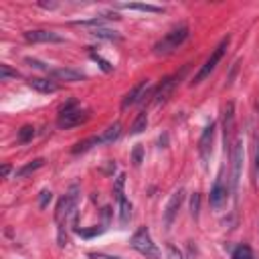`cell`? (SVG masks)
<instances>
[{"instance_id": "obj_1", "label": "cell", "mask_w": 259, "mask_h": 259, "mask_svg": "<svg viewBox=\"0 0 259 259\" xmlns=\"http://www.w3.org/2000/svg\"><path fill=\"white\" fill-rule=\"evenodd\" d=\"M186 38H188V26H186V24H180V26L172 28L170 32H166V34L154 45V55H158V57L170 55V53L176 51Z\"/></svg>"}, {"instance_id": "obj_2", "label": "cell", "mask_w": 259, "mask_h": 259, "mask_svg": "<svg viewBox=\"0 0 259 259\" xmlns=\"http://www.w3.org/2000/svg\"><path fill=\"white\" fill-rule=\"evenodd\" d=\"M89 109H83L77 101H69L65 107H61L59 111V117H57V125L63 127V130H69V127H75V125H81L89 119Z\"/></svg>"}, {"instance_id": "obj_3", "label": "cell", "mask_w": 259, "mask_h": 259, "mask_svg": "<svg viewBox=\"0 0 259 259\" xmlns=\"http://www.w3.org/2000/svg\"><path fill=\"white\" fill-rule=\"evenodd\" d=\"M130 245H132L134 251H138V253L144 255V257H150V259H158V257H160V251H158L156 243L152 241V235H150L148 227H140V229L132 235Z\"/></svg>"}, {"instance_id": "obj_4", "label": "cell", "mask_w": 259, "mask_h": 259, "mask_svg": "<svg viewBox=\"0 0 259 259\" xmlns=\"http://www.w3.org/2000/svg\"><path fill=\"white\" fill-rule=\"evenodd\" d=\"M75 208H77V186L71 188L69 194H65L59 204H57V210H55V221L59 225V235H63V227L67 225V219L75 214Z\"/></svg>"}, {"instance_id": "obj_5", "label": "cell", "mask_w": 259, "mask_h": 259, "mask_svg": "<svg viewBox=\"0 0 259 259\" xmlns=\"http://www.w3.org/2000/svg\"><path fill=\"white\" fill-rule=\"evenodd\" d=\"M227 47H229V38H223L217 47H214V51L210 53V57L204 61V65L198 69V73L194 75V85L196 83H200V81H204L212 71H214V67L219 65V61L223 59V55H225V51H227Z\"/></svg>"}, {"instance_id": "obj_6", "label": "cell", "mask_w": 259, "mask_h": 259, "mask_svg": "<svg viewBox=\"0 0 259 259\" xmlns=\"http://www.w3.org/2000/svg\"><path fill=\"white\" fill-rule=\"evenodd\" d=\"M123 182H125V176L119 174L117 180H115V198H117V204H119V223L127 225L130 219H132V202L123 196Z\"/></svg>"}, {"instance_id": "obj_7", "label": "cell", "mask_w": 259, "mask_h": 259, "mask_svg": "<svg viewBox=\"0 0 259 259\" xmlns=\"http://www.w3.org/2000/svg\"><path fill=\"white\" fill-rule=\"evenodd\" d=\"M227 198H229V188H227V184L223 182V176L219 174V178L214 180V184H212V188H210V206L214 208V210H219V208H223L225 204H227Z\"/></svg>"}, {"instance_id": "obj_8", "label": "cell", "mask_w": 259, "mask_h": 259, "mask_svg": "<svg viewBox=\"0 0 259 259\" xmlns=\"http://www.w3.org/2000/svg\"><path fill=\"white\" fill-rule=\"evenodd\" d=\"M214 130H217L214 123L206 125L204 132H202V136H200V140H198V152H200V158H202V164H204V166H206V162H208V158H210V154H212Z\"/></svg>"}, {"instance_id": "obj_9", "label": "cell", "mask_w": 259, "mask_h": 259, "mask_svg": "<svg viewBox=\"0 0 259 259\" xmlns=\"http://www.w3.org/2000/svg\"><path fill=\"white\" fill-rule=\"evenodd\" d=\"M184 71H186V67H184L180 73H176V75H172V77H166V79L158 85V89H156V93H154V103H162V101L168 99V95L172 93V89L176 87V83L180 81V77L184 75Z\"/></svg>"}, {"instance_id": "obj_10", "label": "cell", "mask_w": 259, "mask_h": 259, "mask_svg": "<svg viewBox=\"0 0 259 259\" xmlns=\"http://www.w3.org/2000/svg\"><path fill=\"white\" fill-rule=\"evenodd\" d=\"M182 200H184V188L174 190L172 196H170V200H168V204H166V210H164V225H166V227H170V225L174 223V219H176V214H178V208H180Z\"/></svg>"}, {"instance_id": "obj_11", "label": "cell", "mask_w": 259, "mask_h": 259, "mask_svg": "<svg viewBox=\"0 0 259 259\" xmlns=\"http://www.w3.org/2000/svg\"><path fill=\"white\" fill-rule=\"evenodd\" d=\"M150 87H152V83L148 81V79H144V81H140L123 99H121V109H127L130 105H134V103H138V101H142V97H146V93L150 91Z\"/></svg>"}, {"instance_id": "obj_12", "label": "cell", "mask_w": 259, "mask_h": 259, "mask_svg": "<svg viewBox=\"0 0 259 259\" xmlns=\"http://www.w3.org/2000/svg\"><path fill=\"white\" fill-rule=\"evenodd\" d=\"M24 40L28 42H63V36L57 34L55 30H26L24 32Z\"/></svg>"}, {"instance_id": "obj_13", "label": "cell", "mask_w": 259, "mask_h": 259, "mask_svg": "<svg viewBox=\"0 0 259 259\" xmlns=\"http://www.w3.org/2000/svg\"><path fill=\"white\" fill-rule=\"evenodd\" d=\"M241 164H243V144L237 142L233 146V174H231L233 188H237V182H239V176H241Z\"/></svg>"}, {"instance_id": "obj_14", "label": "cell", "mask_w": 259, "mask_h": 259, "mask_svg": "<svg viewBox=\"0 0 259 259\" xmlns=\"http://www.w3.org/2000/svg\"><path fill=\"white\" fill-rule=\"evenodd\" d=\"M28 85L38 93H55L59 89V85L49 77H32L28 79Z\"/></svg>"}, {"instance_id": "obj_15", "label": "cell", "mask_w": 259, "mask_h": 259, "mask_svg": "<svg viewBox=\"0 0 259 259\" xmlns=\"http://www.w3.org/2000/svg\"><path fill=\"white\" fill-rule=\"evenodd\" d=\"M51 77L53 79H61V81H69V83H77V81H83L85 75L75 71V69H51Z\"/></svg>"}, {"instance_id": "obj_16", "label": "cell", "mask_w": 259, "mask_h": 259, "mask_svg": "<svg viewBox=\"0 0 259 259\" xmlns=\"http://www.w3.org/2000/svg\"><path fill=\"white\" fill-rule=\"evenodd\" d=\"M233 121H235V113H233V103H227L225 113H223V127H225V148L231 142V134H233Z\"/></svg>"}, {"instance_id": "obj_17", "label": "cell", "mask_w": 259, "mask_h": 259, "mask_svg": "<svg viewBox=\"0 0 259 259\" xmlns=\"http://www.w3.org/2000/svg\"><path fill=\"white\" fill-rule=\"evenodd\" d=\"M121 8H127V10H142V12H164L162 6H156V4H146V2H125V4H119Z\"/></svg>"}, {"instance_id": "obj_18", "label": "cell", "mask_w": 259, "mask_h": 259, "mask_svg": "<svg viewBox=\"0 0 259 259\" xmlns=\"http://www.w3.org/2000/svg\"><path fill=\"white\" fill-rule=\"evenodd\" d=\"M121 136V125L115 121L113 125H109L103 134H99V138H101V144H111L113 140H117Z\"/></svg>"}, {"instance_id": "obj_19", "label": "cell", "mask_w": 259, "mask_h": 259, "mask_svg": "<svg viewBox=\"0 0 259 259\" xmlns=\"http://www.w3.org/2000/svg\"><path fill=\"white\" fill-rule=\"evenodd\" d=\"M97 144H101V138H99V136H91V138H87V140H83V142H77L71 152H73V154H81V152L91 150V148L97 146Z\"/></svg>"}, {"instance_id": "obj_20", "label": "cell", "mask_w": 259, "mask_h": 259, "mask_svg": "<svg viewBox=\"0 0 259 259\" xmlns=\"http://www.w3.org/2000/svg\"><path fill=\"white\" fill-rule=\"evenodd\" d=\"M42 164H45V160H42V158H36V160H32V162L24 164L22 168H18V170L14 172V176H16V178H24V176H28L30 172H34V170L42 168Z\"/></svg>"}, {"instance_id": "obj_21", "label": "cell", "mask_w": 259, "mask_h": 259, "mask_svg": "<svg viewBox=\"0 0 259 259\" xmlns=\"http://www.w3.org/2000/svg\"><path fill=\"white\" fill-rule=\"evenodd\" d=\"M91 34L97 38H105V40H119L121 38V34L117 30H109V28H93Z\"/></svg>"}, {"instance_id": "obj_22", "label": "cell", "mask_w": 259, "mask_h": 259, "mask_svg": "<svg viewBox=\"0 0 259 259\" xmlns=\"http://www.w3.org/2000/svg\"><path fill=\"white\" fill-rule=\"evenodd\" d=\"M113 16H93V18H87V20H75V24H79V26H95V28H99L105 20H111Z\"/></svg>"}, {"instance_id": "obj_23", "label": "cell", "mask_w": 259, "mask_h": 259, "mask_svg": "<svg viewBox=\"0 0 259 259\" xmlns=\"http://www.w3.org/2000/svg\"><path fill=\"white\" fill-rule=\"evenodd\" d=\"M146 125H148V113L146 111H140L138 117H136V121H134V125H132V134H140L142 130H146Z\"/></svg>"}, {"instance_id": "obj_24", "label": "cell", "mask_w": 259, "mask_h": 259, "mask_svg": "<svg viewBox=\"0 0 259 259\" xmlns=\"http://www.w3.org/2000/svg\"><path fill=\"white\" fill-rule=\"evenodd\" d=\"M32 138H34V125H22V127L18 130V142H20V144L30 142Z\"/></svg>"}, {"instance_id": "obj_25", "label": "cell", "mask_w": 259, "mask_h": 259, "mask_svg": "<svg viewBox=\"0 0 259 259\" xmlns=\"http://www.w3.org/2000/svg\"><path fill=\"white\" fill-rule=\"evenodd\" d=\"M233 259H253V251L249 245H239L233 251Z\"/></svg>"}, {"instance_id": "obj_26", "label": "cell", "mask_w": 259, "mask_h": 259, "mask_svg": "<svg viewBox=\"0 0 259 259\" xmlns=\"http://www.w3.org/2000/svg\"><path fill=\"white\" fill-rule=\"evenodd\" d=\"M198 210H200V194L194 192L192 198H190V212H192L194 219H198Z\"/></svg>"}, {"instance_id": "obj_27", "label": "cell", "mask_w": 259, "mask_h": 259, "mask_svg": "<svg viewBox=\"0 0 259 259\" xmlns=\"http://www.w3.org/2000/svg\"><path fill=\"white\" fill-rule=\"evenodd\" d=\"M10 77H18V73L12 71L8 65H0V81H8Z\"/></svg>"}, {"instance_id": "obj_28", "label": "cell", "mask_w": 259, "mask_h": 259, "mask_svg": "<svg viewBox=\"0 0 259 259\" xmlns=\"http://www.w3.org/2000/svg\"><path fill=\"white\" fill-rule=\"evenodd\" d=\"M166 259H184V255L178 251V247H174V245H166Z\"/></svg>"}, {"instance_id": "obj_29", "label": "cell", "mask_w": 259, "mask_h": 259, "mask_svg": "<svg viewBox=\"0 0 259 259\" xmlns=\"http://www.w3.org/2000/svg\"><path fill=\"white\" fill-rule=\"evenodd\" d=\"M142 156H144V148L138 144V146L134 148V152H132V160H134V166H140V164H142Z\"/></svg>"}, {"instance_id": "obj_30", "label": "cell", "mask_w": 259, "mask_h": 259, "mask_svg": "<svg viewBox=\"0 0 259 259\" xmlns=\"http://www.w3.org/2000/svg\"><path fill=\"white\" fill-rule=\"evenodd\" d=\"M51 198H53V192L51 190H42L40 192V198H38V206L40 208H47V204L51 202Z\"/></svg>"}, {"instance_id": "obj_31", "label": "cell", "mask_w": 259, "mask_h": 259, "mask_svg": "<svg viewBox=\"0 0 259 259\" xmlns=\"http://www.w3.org/2000/svg\"><path fill=\"white\" fill-rule=\"evenodd\" d=\"M91 59H93V61H97V63H99V67H101V69H103L105 73H109V71H111V65H109V63H107L105 59H101L99 55H95V53H91Z\"/></svg>"}, {"instance_id": "obj_32", "label": "cell", "mask_w": 259, "mask_h": 259, "mask_svg": "<svg viewBox=\"0 0 259 259\" xmlns=\"http://www.w3.org/2000/svg\"><path fill=\"white\" fill-rule=\"evenodd\" d=\"M24 61H26V63H28L30 67H36V69H42V71H49V67H47L45 63H40L38 59H32V57H26Z\"/></svg>"}, {"instance_id": "obj_33", "label": "cell", "mask_w": 259, "mask_h": 259, "mask_svg": "<svg viewBox=\"0 0 259 259\" xmlns=\"http://www.w3.org/2000/svg\"><path fill=\"white\" fill-rule=\"evenodd\" d=\"M101 231H103V229H97V227H95V229H89V231H79V235H81V237H93V235H99Z\"/></svg>"}, {"instance_id": "obj_34", "label": "cell", "mask_w": 259, "mask_h": 259, "mask_svg": "<svg viewBox=\"0 0 259 259\" xmlns=\"http://www.w3.org/2000/svg\"><path fill=\"white\" fill-rule=\"evenodd\" d=\"M89 259H119V257L105 255V253H89Z\"/></svg>"}, {"instance_id": "obj_35", "label": "cell", "mask_w": 259, "mask_h": 259, "mask_svg": "<svg viewBox=\"0 0 259 259\" xmlns=\"http://www.w3.org/2000/svg\"><path fill=\"white\" fill-rule=\"evenodd\" d=\"M255 170H257V178H259V140L255 142Z\"/></svg>"}, {"instance_id": "obj_36", "label": "cell", "mask_w": 259, "mask_h": 259, "mask_svg": "<svg viewBox=\"0 0 259 259\" xmlns=\"http://www.w3.org/2000/svg\"><path fill=\"white\" fill-rule=\"evenodd\" d=\"M40 6H42V8H57L55 2H40Z\"/></svg>"}, {"instance_id": "obj_37", "label": "cell", "mask_w": 259, "mask_h": 259, "mask_svg": "<svg viewBox=\"0 0 259 259\" xmlns=\"http://www.w3.org/2000/svg\"><path fill=\"white\" fill-rule=\"evenodd\" d=\"M8 172H10V166H8V164H6V166H2V174H4V176H6V174H8Z\"/></svg>"}]
</instances>
